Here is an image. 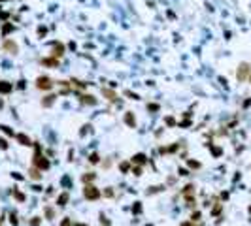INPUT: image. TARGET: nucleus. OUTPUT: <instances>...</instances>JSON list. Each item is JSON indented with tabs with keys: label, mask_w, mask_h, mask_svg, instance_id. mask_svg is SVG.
Here are the masks:
<instances>
[{
	"label": "nucleus",
	"mask_w": 251,
	"mask_h": 226,
	"mask_svg": "<svg viewBox=\"0 0 251 226\" xmlns=\"http://www.w3.org/2000/svg\"><path fill=\"white\" fill-rule=\"evenodd\" d=\"M83 194H85L87 200H98L100 198V192H98V188H96L95 185H85Z\"/></svg>",
	"instance_id": "obj_1"
},
{
	"label": "nucleus",
	"mask_w": 251,
	"mask_h": 226,
	"mask_svg": "<svg viewBox=\"0 0 251 226\" xmlns=\"http://www.w3.org/2000/svg\"><path fill=\"white\" fill-rule=\"evenodd\" d=\"M247 75H249V64L247 62H242V64L238 66L236 78H238V81H245V79H247Z\"/></svg>",
	"instance_id": "obj_2"
},
{
	"label": "nucleus",
	"mask_w": 251,
	"mask_h": 226,
	"mask_svg": "<svg viewBox=\"0 0 251 226\" xmlns=\"http://www.w3.org/2000/svg\"><path fill=\"white\" fill-rule=\"evenodd\" d=\"M34 164H36L40 170H47V168H49V160H47L45 156L40 155V149H38V153H36V156H34Z\"/></svg>",
	"instance_id": "obj_3"
},
{
	"label": "nucleus",
	"mask_w": 251,
	"mask_h": 226,
	"mask_svg": "<svg viewBox=\"0 0 251 226\" xmlns=\"http://www.w3.org/2000/svg\"><path fill=\"white\" fill-rule=\"evenodd\" d=\"M36 87H38V89H44V91H49L51 87H53V81L49 78H45V75H42V78L36 79Z\"/></svg>",
	"instance_id": "obj_4"
},
{
	"label": "nucleus",
	"mask_w": 251,
	"mask_h": 226,
	"mask_svg": "<svg viewBox=\"0 0 251 226\" xmlns=\"http://www.w3.org/2000/svg\"><path fill=\"white\" fill-rule=\"evenodd\" d=\"M4 49L6 51H9V53H17L19 51V47H17V43H13V42H9V40H6V42H4Z\"/></svg>",
	"instance_id": "obj_5"
},
{
	"label": "nucleus",
	"mask_w": 251,
	"mask_h": 226,
	"mask_svg": "<svg viewBox=\"0 0 251 226\" xmlns=\"http://www.w3.org/2000/svg\"><path fill=\"white\" fill-rule=\"evenodd\" d=\"M12 83H8V81H0V92L2 94H8V92H12Z\"/></svg>",
	"instance_id": "obj_6"
},
{
	"label": "nucleus",
	"mask_w": 251,
	"mask_h": 226,
	"mask_svg": "<svg viewBox=\"0 0 251 226\" xmlns=\"http://www.w3.org/2000/svg\"><path fill=\"white\" fill-rule=\"evenodd\" d=\"M63 55H64V45L63 43H57L53 47V56L57 59V56H63Z\"/></svg>",
	"instance_id": "obj_7"
},
{
	"label": "nucleus",
	"mask_w": 251,
	"mask_h": 226,
	"mask_svg": "<svg viewBox=\"0 0 251 226\" xmlns=\"http://www.w3.org/2000/svg\"><path fill=\"white\" fill-rule=\"evenodd\" d=\"M125 122H127V125H129L130 128H134V126H136V119H134V115H132V113H127V115H125Z\"/></svg>",
	"instance_id": "obj_8"
},
{
	"label": "nucleus",
	"mask_w": 251,
	"mask_h": 226,
	"mask_svg": "<svg viewBox=\"0 0 251 226\" xmlns=\"http://www.w3.org/2000/svg\"><path fill=\"white\" fill-rule=\"evenodd\" d=\"M17 141L21 143V145H30V138L27 134H17Z\"/></svg>",
	"instance_id": "obj_9"
},
{
	"label": "nucleus",
	"mask_w": 251,
	"mask_h": 226,
	"mask_svg": "<svg viewBox=\"0 0 251 226\" xmlns=\"http://www.w3.org/2000/svg\"><path fill=\"white\" fill-rule=\"evenodd\" d=\"M57 96H53V94H49V96H45V100H42V106L44 107H49V106H53V102Z\"/></svg>",
	"instance_id": "obj_10"
},
{
	"label": "nucleus",
	"mask_w": 251,
	"mask_h": 226,
	"mask_svg": "<svg viewBox=\"0 0 251 226\" xmlns=\"http://www.w3.org/2000/svg\"><path fill=\"white\" fill-rule=\"evenodd\" d=\"M132 162H136V164H146L147 162V158H146V155H136V156H132Z\"/></svg>",
	"instance_id": "obj_11"
},
{
	"label": "nucleus",
	"mask_w": 251,
	"mask_h": 226,
	"mask_svg": "<svg viewBox=\"0 0 251 226\" xmlns=\"http://www.w3.org/2000/svg\"><path fill=\"white\" fill-rule=\"evenodd\" d=\"M42 62H44L45 66H51V68H55V66H59V60H57V59H44Z\"/></svg>",
	"instance_id": "obj_12"
},
{
	"label": "nucleus",
	"mask_w": 251,
	"mask_h": 226,
	"mask_svg": "<svg viewBox=\"0 0 251 226\" xmlns=\"http://www.w3.org/2000/svg\"><path fill=\"white\" fill-rule=\"evenodd\" d=\"M102 92H104V96H108V100H110V102H115L117 100L115 92H111V91H108V89H102Z\"/></svg>",
	"instance_id": "obj_13"
},
{
	"label": "nucleus",
	"mask_w": 251,
	"mask_h": 226,
	"mask_svg": "<svg viewBox=\"0 0 251 226\" xmlns=\"http://www.w3.org/2000/svg\"><path fill=\"white\" fill-rule=\"evenodd\" d=\"M66 202H68V194H60V196L57 198V204L59 205H64Z\"/></svg>",
	"instance_id": "obj_14"
},
{
	"label": "nucleus",
	"mask_w": 251,
	"mask_h": 226,
	"mask_svg": "<svg viewBox=\"0 0 251 226\" xmlns=\"http://www.w3.org/2000/svg\"><path fill=\"white\" fill-rule=\"evenodd\" d=\"M40 177H42V175H40V170H30V179H34V181H38Z\"/></svg>",
	"instance_id": "obj_15"
},
{
	"label": "nucleus",
	"mask_w": 251,
	"mask_h": 226,
	"mask_svg": "<svg viewBox=\"0 0 251 226\" xmlns=\"http://www.w3.org/2000/svg\"><path fill=\"white\" fill-rule=\"evenodd\" d=\"M83 102H85V104H91V106H93V104H96L95 96H83Z\"/></svg>",
	"instance_id": "obj_16"
},
{
	"label": "nucleus",
	"mask_w": 251,
	"mask_h": 226,
	"mask_svg": "<svg viewBox=\"0 0 251 226\" xmlns=\"http://www.w3.org/2000/svg\"><path fill=\"white\" fill-rule=\"evenodd\" d=\"M0 130H2V132H6L8 136H13V130H9V128H8V126H4V125L0 126Z\"/></svg>",
	"instance_id": "obj_17"
},
{
	"label": "nucleus",
	"mask_w": 251,
	"mask_h": 226,
	"mask_svg": "<svg viewBox=\"0 0 251 226\" xmlns=\"http://www.w3.org/2000/svg\"><path fill=\"white\" fill-rule=\"evenodd\" d=\"M93 179H95V173H89V175H83V181H85V183H91V181H93Z\"/></svg>",
	"instance_id": "obj_18"
},
{
	"label": "nucleus",
	"mask_w": 251,
	"mask_h": 226,
	"mask_svg": "<svg viewBox=\"0 0 251 226\" xmlns=\"http://www.w3.org/2000/svg\"><path fill=\"white\" fill-rule=\"evenodd\" d=\"M13 196H15V198H17V200H19V202H23V200H25V196H23V194H21V192H19V191H13Z\"/></svg>",
	"instance_id": "obj_19"
},
{
	"label": "nucleus",
	"mask_w": 251,
	"mask_h": 226,
	"mask_svg": "<svg viewBox=\"0 0 251 226\" xmlns=\"http://www.w3.org/2000/svg\"><path fill=\"white\" fill-rule=\"evenodd\" d=\"M89 160L93 162V164H96V162H98V155H96V153H93V155H91V158H89Z\"/></svg>",
	"instance_id": "obj_20"
},
{
	"label": "nucleus",
	"mask_w": 251,
	"mask_h": 226,
	"mask_svg": "<svg viewBox=\"0 0 251 226\" xmlns=\"http://www.w3.org/2000/svg\"><path fill=\"white\" fill-rule=\"evenodd\" d=\"M132 173H134V175H142V168H132Z\"/></svg>",
	"instance_id": "obj_21"
},
{
	"label": "nucleus",
	"mask_w": 251,
	"mask_h": 226,
	"mask_svg": "<svg viewBox=\"0 0 251 226\" xmlns=\"http://www.w3.org/2000/svg\"><path fill=\"white\" fill-rule=\"evenodd\" d=\"M212 153H213L215 156H219V155H221V149H219V147H213V149H212Z\"/></svg>",
	"instance_id": "obj_22"
},
{
	"label": "nucleus",
	"mask_w": 251,
	"mask_h": 226,
	"mask_svg": "<svg viewBox=\"0 0 251 226\" xmlns=\"http://www.w3.org/2000/svg\"><path fill=\"white\" fill-rule=\"evenodd\" d=\"M191 219H193V222H194V220H198V219H200V213H198V211H196V213H193V215H191Z\"/></svg>",
	"instance_id": "obj_23"
},
{
	"label": "nucleus",
	"mask_w": 251,
	"mask_h": 226,
	"mask_svg": "<svg viewBox=\"0 0 251 226\" xmlns=\"http://www.w3.org/2000/svg\"><path fill=\"white\" fill-rule=\"evenodd\" d=\"M104 196H108V198H111V196H113V191H111V188H108V191L104 192Z\"/></svg>",
	"instance_id": "obj_24"
},
{
	"label": "nucleus",
	"mask_w": 251,
	"mask_h": 226,
	"mask_svg": "<svg viewBox=\"0 0 251 226\" xmlns=\"http://www.w3.org/2000/svg\"><path fill=\"white\" fill-rule=\"evenodd\" d=\"M0 147H2V149H8V143H6V140H2V138H0Z\"/></svg>",
	"instance_id": "obj_25"
},
{
	"label": "nucleus",
	"mask_w": 251,
	"mask_h": 226,
	"mask_svg": "<svg viewBox=\"0 0 251 226\" xmlns=\"http://www.w3.org/2000/svg\"><path fill=\"white\" fill-rule=\"evenodd\" d=\"M189 166H191V168H200V164L194 162V160H191V162H189Z\"/></svg>",
	"instance_id": "obj_26"
},
{
	"label": "nucleus",
	"mask_w": 251,
	"mask_h": 226,
	"mask_svg": "<svg viewBox=\"0 0 251 226\" xmlns=\"http://www.w3.org/2000/svg\"><path fill=\"white\" fill-rule=\"evenodd\" d=\"M147 109H151V111H157V109H159V106H157V104H151V106H147Z\"/></svg>",
	"instance_id": "obj_27"
},
{
	"label": "nucleus",
	"mask_w": 251,
	"mask_h": 226,
	"mask_svg": "<svg viewBox=\"0 0 251 226\" xmlns=\"http://www.w3.org/2000/svg\"><path fill=\"white\" fill-rule=\"evenodd\" d=\"M38 224H40V219H38V217H34V220L30 222V226H38Z\"/></svg>",
	"instance_id": "obj_28"
},
{
	"label": "nucleus",
	"mask_w": 251,
	"mask_h": 226,
	"mask_svg": "<svg viewBox=\"0 0 251 226\" xmlns=\"http://www.w3.org/2000/svg\"><path fill=\"white\" fill-rule=\"evenodd\" d=\"M132 211H136V213H140V211H142V207H140V204H138V205H134V207H132Z\"/></svg>",
	"instance_id": "obj_29"
},
{
	"label": "nucleus",
	"mask_w": 251,
	"mask_h": 226,
	"mask_svg": "<svg viewBox=\"0 0 251 226\" xmlns=\"http://www.w3.org/2000/svg\"><path fill=\"white\" fill-rule=\"evenodd\" d=\"M9 30H12V25H6V27H4V34H8Z\"/></svg>",
	"instance_id": "obj_30"
},
{
	"label": "nucleus",
	"mask_w": 251,
	"mask_h": 226,
	"mask_svg": "<svg viewBox=\"0 0 251 226\" xmlns=\"http://www.w3.org/2000/svg\"><path fill=\"white\" fill-rule=\"evenodd\" d=\"M121 170L123 172H129V164H121Z\"/></svg>",
	"instance_id": "obj_31"
},
{
	"label": "nucleus",
	"mask_w": 251,
	"mask_h": 226,
	"mask_svg": "<svg viewBox=\"0 0 251 226\" xmlns=\"http://www.w3.org/2000/svg\"><path fill=\"white\" fill-rule=\"evenodd\" d=\"M219 211H221V205H217V207H213V215H217Z\"/></svg>",
	"instance_id": "obj_32"
},
{
	"label": "nucleus",
	"mask_w": 251,
	"mask_h": 226,
	"mask_svg": "<svg viewBox=\"0 0 251 226\" xmlns=\"http://www.w3.org/2000/svg\"><path fill=\"white\" fill-rule=\"evenodd\" d=\"M45 213H47V217H49V219H53V209H47Z\"/></svg>",
	"instance_id": "obj_33"
},
{
	"label": "nucleus",
	"mask_w": 251,
	"mask_h": 226,
	"mask_svg": "<svg viewBox=\"0 0 251 226\" xmlns=\"http://www.w3.org/2000/svg\"><path fill=\"white\" fill-rule=\"evenodd\" d=\"M63 226H70V220L66 219V220H63Z\"/></svg>",
	"instance_id": "obj_34"
},
{
	"label": "nucleus",
	"mask_w": 251,
	"mask_h": 226,
	"mask_svg": "<svg viewBox=\"0 0 251 226\" xmlns=\"http://www.w3.org/2000/svg\"><path fill=\"white\" fill-rule=\"evenodd\" d=\"M74 226H89V224H83V222H76Z\"/></svg>",
	"instance_id": "obj_35"
},
{
	"label": "nucleus",
	"mask_w": 251,
	"mask_h": 226,
	"mask_svg": "<svg viewBox=\"0 0 251 226\" xmlns=\"http://www.w3.org/2000/svg\"><path fill=\"white\" fill-rule=\"evenodd\" d=\"M181 226H194V224H193V222H183Z\"/></svg>",
	"instance_id": "obj_36"
},
{
	"label": "nucleus",
	"mask_w": 251,
	"mask_h": 226,
	"mask_svg": "<svg viewBox=\"0 0 251 226\" xmlns=\"http://www.w3.org/2000/svg\"><path fill=\"white\" fill-rule=\"evenodd\" d=\"M249 211H251V207H249Z\"/></svg>",
	"instance_id": "obj_37"
},
{
	"label": "nucleus",
	"mask_w": 251,
	"mask_h": 226,
	"mask_svg": "<svg viewBox=\"0 0 251 226\" xmlns=\"http://www.w3.org/2000/svg\"><path fill=\"white\" fill-rule=\"evenodd\" d=\"M249 79H251V78H249Z\"/></svg>",
	"instance_id": "obj_38"
}]
</instances>
